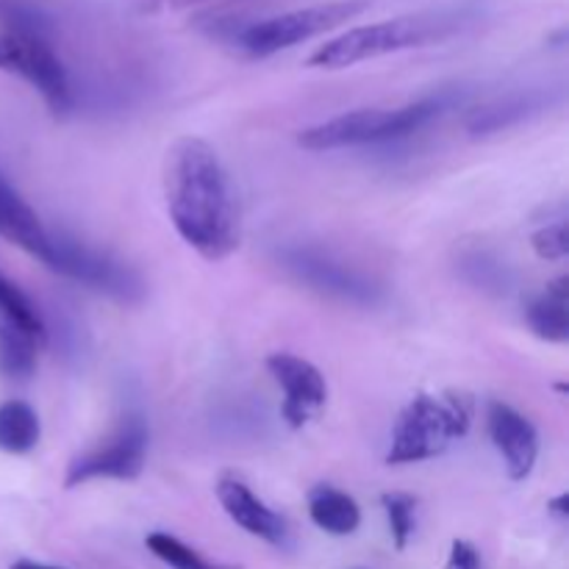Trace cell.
Masks as SVG:
<instances>
[{
	"label": "cell",
	"instance_id": "cell-8",
	"mask_svg": "<svg viewBox=\"0 0 569 569\" xmlns=\"http://www.w3.org/2000/svg\"><path fill=\"white\" fill-rule=\"evenodd\" d=\"M278 264L315 292L331 295L337 300H348L356 306H376L383 298L381 283L372 281L365 272L342 264L333 256L322 253L320 248H306V244H287L276 253Z\"/></svg>",
	"mask_w": 569,
	"mask_h": 569
},
{
	"label": "cell",
	"instance_id": "cell-3",
	"mask_svg": "<svg viewBox=\"0 0 569 569\" xmlns=\"http://www.w3.org/2000/svg\"><path fill=\"white\" fill-rule=\"evenodd\" d=\"M472 426V400L448 392L442 398L420 392L400 411L387 465H417L442 456Z\"/></svg>",
	"mask_w": 569,
	"mask_h": 569
},
{
	"label": "cell",
	"instance_id": "cell-12",
	"mask_svg": "<svg viewBox=\"0 0 569 569\" xmlns=\"http://www.w3.org/2000/svg\"><path fill=\"white\" fill-rule=\"evenodd\" d=\"M487 426L511 481H526L539 459V433L533 422L503 400H489Z\"/></svg>",
	"mask_w": 569,
	"mask_h": 569
},
{
	"label": "cell",
	"instance_id": "cell-27",
	"mask_svg": "<svg viewBox=\"0 0 569 569\" xmlns=\"http://www.w3.org/2000/svg\"><path fill=\"white\" fill-rule=\"evenodd\" d=\"M353 569H365V567H353Z\"/></svg>",
	"mask_w": 569,
	"mask_h": 569
},
{
	"label": "cell",
	"instance_id": "cell-16",
	"mask_svg": "<svg viewBox=\"0 0 569 569\" xmlns=\"http://www.w3.org/2000/svg\"><path fill=\"white\" fill-rule=\"evenodd\" d=\"M569 278H556L542 295L526 306V320L531 331L545 342L569 339Z\"/></svg>",
	"mask_w": 569,
	"mask_h": 569
},
{
	"label": "cell",
	"instance_id": "cell-20",
	"mask_svg": "<svg viewBox=\"0 0 569 569\" xmlns=\"http://www.w3.org/2000/svg\"><path fill=\"white\" fill-rule=\"evenodd\" d=\"M381 506L387 511L389 533H392L395 548L406 550L417 528V498L406 492H383Z\"/></svg>",
	"mask_w": 569,
	"mask_h": 569
},
{
	"label": "cell",
	"instance_id": "cell-15",
	"mask_svg": "<svg viewBox=\"0 0 569 569\" xmlns=\"http://www.w3.org/2000/svg\"><path fill=\"white\" fill-rule=\"evenodd\" d=\"M309 517L320 531L331 537H350L361 526V509L348 492L331 487V483H317L309 492Z\"/></svg>",
	"mask_w": 569,
	"mask_h": 569
},
{
	"label": "cell",
	"instance_id": "cell-9",
	"mask_svg": "<svg viewBox=\"0 0 569 569\" xmlns=\"http://www.w3.org/2000/svg\"><path fill=\"white\" fill-rule=\"evenodd\" d=\"M48 267L120 303H139L144 298V281L137 270L122 264L114 256L87 248L78 239L61 237V233L53 237V259Z\"/></svg>",
	"mask_w": 569,
	"mask_h": 569
},
{
	"label": "cell",
	"instance_id": "cell-26",
	"mask_svg": "<svg viewBox=\"0 0 569 569\" xmlns=\"http://www.w3.org/2000/svg\"><path fill=\"white\" fill-rule=\"evenodd\" d=\"M170 6H176V9H187V6H198V3H206V0H167Z\"/></svg>",
	"mask_w": 569,
	"mask_h": 569
},
{
	"label": "cell",
	"instance_id": "cell-19",
	"mask_svg": "<svg viewBox=\"0 0 569 569\" xmlns=\"http://www.w3.org/2000/svg\"><path fill=\"white\" fill-rule=\"evenodd\" d=\"M150 553L159 561H164L170 569H239L233 565H217V561H209L206 556H200L198 550L189 548L187 542H181L178 537L164 531H153L144 539Z\"/></svg>",
	"mask_w": 569,
	"mask_h": 569
},
{
	"label": "cell",
	"instance_id": "cell-1",
	"mask_svg": "<svg viewBox=\"0 0 569 569\" xmlns=\"http://www.w3.org/2000/svg\"><path fill=\"white\" fill-rule=\"evenodd\" d=\"M164 198L183 242L222 261L239 248V209L220 156L200 137H181L164 159Z\"/></svg>",
	"mask_w": 569,
	"mask_h": 569
},
{
	"label": "cell",
	"instance_id": "cell-6",
	"mask_svg": "<svg viewBox=\"0 0 569 569\" xmlns=\"http://www.w3.org/2000/svg\"><path fill=\"white\" fill-rule=\"evenodd\" d=\"M148 422L139 411H128L122 417L120 428L106 439V445L89 448L87 453L76 456L67 465L64 487L76 489L98 478L111 481H133L142 476L144 461H148Z\"/></svg>",
	"mask_w": 569,
	"mask_h": 569
},
{
	"label": "cell",
	"instance_id": "cell-21",
	"mask_svg": "<svg viewBox=\"0 0 569 569\" xmlns=\"http://www.w3.org/2000/svg\"><path fill=\"white\" fill-rule=\"evenodd\" d=\"M465 267V276L470 278L476 287L481 289H495V292H506L509 287V276H506V267L500 261L489 259L487 253H472L461 261Z\"/></svg>",
	"mask_w": 569,
	"mask_h": 569
},
{
	"label": "cell",
	"instance_id": "cell-17",
	"mask_svg": "<svg viewBox=\"0 0 569 569\" xmlns=\"http://www.w3.org/2000/svg\"><path fill=\"white\" fill-rule=\"evenodd\" d=\"M42 437L39 417L26 400H6L0 403V450L11 456L31 453Z\"/></svg>",
	"mask_w": 569,
	"mask_h": 569
},
{
	"label": "cell",
	"instance_id": "cell-4",
	"mask_svg": "<svg viewBox=\"0 0 569 569\" xmlns=\"http://www.w3.org/2000/svg\"><path fill=\"white\" fill-rule=\"evenodd\" d=\"M448 103V94H433V98L417 100V103L400 106V109H356L328 122H320L315 128H306L298 137V144L306 150H315V153H322V150L389 142V139H400L420 131L433 117L442 114Z\"/></svg>",
	"mask_w": 569,
	"mask_h": 569
},
{
	"label": "cell",
	"instance_id": "cell-13",
	"mask_svg": "<svg viewBox=\"0 0 569 569\" xmlns=\"http://www.w3.org/2000/svg\"><path fill=\"white\" fill-rule=\"evenodd\" d=\"M217 500H220L222 511L250 537L264 539L272 548H287L289 545L287 520L278 511H272L264 500L256 498V492L242 478L222 476L217 481Z\"/></svg>",
	"mask_w": 569,
	"mask_h": 569
},
{
	"label": "cell",
	"instance_id": "cell-2",
	"mask_svg": "<svg viewBox=\"0 0 569 569\" xmlns=\"http://www.w3.org/2000/svg\"><path fill=\"white\" fill-rule=\"evenodd\" d=\"M461 26H465L461 11H422V14L395 17V20L350 28L348 33L317 48L306 64L311 70H345V67L361 64L367 59L448 39Z\"/></svg>",
	"mask_w": 569,
	"mask_h": 569
},
{
	"label": "cell",
	"instance_id": "cell-18",
	"mask_svg": "<svg viewBox=\"0 0 569 569\" xmlns=\"http://www.w3.org/2000/svg\"><path fill=\"white\" fill-rule=\"evenodd\" d=\"M545 106V94L528 92V94H515V98H506L500 103L487 106V109H478L470 120L472 133H492L500 128H509L515 122L526 120L528 114L539 111Z\"/></svg>",
	"mask_w": 569,
	"mask_h": 569
},
{
	"label": "cell",
	"instance_id": "cell-25",
	"mask_svg": "<svg viewBox=\"0 0 569 569\" xmlns=\"http://www.w3.org/2000/svg\"><path fill=\"white\" fill-rule=\"evenodd\" d=\"M9 569H67V567H56V565H42V561H31V559H20L14 561Z\"/></svg>",
	"mask_w": 569,
	"mask_h": 569
},
{
	"label": "cell",
	"instance_id": "cell-11",
	"mask_svg": "<svg viewBox=\"0 0 569 569\" xmlns=\"http://www.w3.org/2000/svg\"><path fill=\"white\" fill-rule=\"evenodd\" d=\"M267 370L283 389L281 415L289 428L300 431L315 420L317 411L326 406L328 387L322 372L311 361L300 359L295 353H270L267 356Z\"/></svg>",
	"mask_w": 569,
	"mask_h": 569
},
{
	"label": "cell",
	"instance_id": "cell-7",
	"mask_svg": "<svg viewBox=\"0 0 569 569\" xmlns=\"http://www.w3.org/2000/svg\"><path fill=\"white\" fill-rule=\"evenodd\" d=\"M0 70L26 78L56 117L70 114L72 87L64 64L42 33L9 31L0 37Z\"/></svg>",
	"mask_w": 569,
	"mask_h": 569
},
{
	"label": "cell",
	"instance_id": "cell-22",
	"mask_svg": "<svg viewBox=\"0 0 569 569\" xmlns=\"http://www.w3.org/2000/svg\"><path fill=\"white\" fill-rule=\"evenodd\" d=\"M533 253L545 261H565L569 256V231L565 222H553V226L542 228L531 237Z\"/></svg>",
	"mask_w": 569,
	"mask_h": 569
},
{
	"label": "cell",
	"instance_id": "cell-14",
	"mask_svg": "<svg viewBox=\"0 0 569 569\" xmlns=\"http://www.w3.org/2000/svg\"><path fill=\"white\" fill-rule=\"evenodd\" d=\"M0 237L42 261L44 267L53 259V233L42 226L37 211L17 194V189L3 176H0Z\"/></svg>",
	"mask_w": 569,
	"mask_h": 569
},
{
	"label": "cell",
	"instance_id": "cell-23",
	"mask_svg": "<svg viewBox=\"0 0 569 569\" xmlns=\"http://www.w3.org/2000/svg\"><path fill=\"white\" fill-rule=\"evenodd\" d=\"M445 569H481V553L476 550V545L467 542V539H456L450 545V556Z\"/></svg>",
	"mask_w": 569,
	"mask_h": 569
},
{
	"label": "cell",
	"instance_id": "cell-5",
	"mask_svg": "<svg viewBox=\"0 0 569 569\" xmlns=\"http://www.w3.org/2000/svg\"><path fill=\"white\" fill-rule=\"evenodd\" d=\"M367 9H370V0H333V3L287 11V14L244 26L237 33V42L248 56L264 59V56L295 48V44L306 42V39H315L320 33L333 31V28L345 26L353 17L365 14Z\"/></svg>",
	"mask_w": 569,
	"mask_h": 569
},
{
	"label": "cell",
	"instance_id": "cell-24",
	"mask_svg": "<svg viewBox=\"0 0 569 569\" xmlns=\"http://www.w3.org/2000/svg\"><path fill=\"white\" fill-rule=\"evenodd\" d=\"M548 511L553 517H559V520H567V517H569V495L565 492V495H559V498L550 500Z\"/></svg>",
	"mask_w": 569,
	"mask_h": 569
},
{
	"label": "cell",
	"instance_id": "cell-10",
	"mask_svg": "<svg viewBox=\"0 0 569 569\" xmlns=\"http://www.w3.org/2000/svg\"><path fill=\"white\" fill-rule=\"evenodd\" d=\"M44 337L48 333L37 306L0 272V372L14 381H26L37 367Z\"/></svg>",
	"mask_w": 569,
	"mask_h": 569
}]
</instances>
